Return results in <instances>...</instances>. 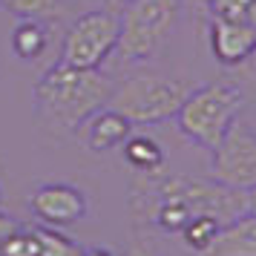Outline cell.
<instances>
[{"label":"cell","instance_id":"obj_1","mask_svg":"<svg viewBox=\"0 0 256 256\" xmlns=\"http://www.w3.org/2000/svg\"><path fill=\"white\" fill-rule=\"evenodd\" d=\"M112 90L116 81L101 70H72L55 64L32 90L35 118L49 136H78L86 118L110 104Z\"/></svg>","mask_w":256,"mask_h":256},{"label":"cell","instance_id":"obj_2","mask_svg":"<svg viewBox=\"0 0 256 256\" xmlns=\"http://www.w3.org/2000/svg\"><path fill=\"white\" fill-rule=\"evenodd\" d=\"M184 14V0H130L121 6L116 55L127 64H147L173 40Z\"/></svg>","mask_w":256,"mask_h":256},{"label":"cell","instance_id":"obj_3","mask_svg":"<svg viewBox=\"0 0 256 256\" xmlns=\"http://www.w3.org/2000/svg\"><path fill=\"white\" fill-rule=\"evenodd\" d=\"M244 110V95L228 81L193 86L176 112L178 132L204 150H216Z\"/></svg>","mask_w":256,"mask_h":256},{"label":"cell","instance_id":"obj_4","mask_svg":"<svg viewBox=\"0 0 256 256\" xmlns=\"http://www.w3.org/2000/svg\"><path fill=\"white\" fill-rule=\"evenodd\" d=\"M190 90L193 86L182 78L141 72V75H130L124 81H118L106 106L118 110L132 127L136 124H164L176 118Z\"/></svg>","mask_w":256,"mask_h":256},{"label":"cell","instance_id":"obj_5","mask_svg":"<svg viewBox=\"0 0 256 256\" xmlns=\"http://www.w3.org/2000/svg\"><path fill=\"white\" fill-rule=\"evenodd\" d=\"M118 20L116 9H92L75 18L64 35L58 64L72 66V70H101L104 60L116 52L118 46Z\"/></svg>","mask_w":256,"mask_h":256},{"label":"cell","instance_id":"obj_6","mask_svg":"<svg viewBox=\"0 0 256 256\" xmlns=\"http://www.w3.org/2000/svg\"><path fill=\"white\" fill-rule=\"evenodd\" d=\"M210 178L236 190L256 187V132L248 124L236 121L224 141L213 150Z\"/></svg>","mask_w":256,"mask_h":256},{"label":"cell","instance_id":"obj_7","mask_svg":"<svg viewBox=\"0 0 256 256\" xmlns=\"http://www.w3.org/2000/svg\"><path fill=\"white\" fill-rule=\"evenodd\" d=\"M29 210L46 228H70L75 222L86 219L90 202L84 196V190H78L70 182H46L32 190Z\"/></svg>","mask_w":256,"mask_h":256},{"label":"cell","instance_id":"obj_8","mask_svg":"<svg viewBox=\"0 0 256 256\" xmlns=\"http://www.w3.org/2000/svg\"><path fill=\"white\" fill-rule=\"evenodd\" d=\"M210 52L222 66H239L256 49V26L239 20H210Z\"/></svg>","mask_w":256,"mask_h":256},{"label":"cell","instance_id":"obj_9","mask_svg":"<svg viewBox=\"0 0 256 256\" xmlns=\"http://www.w3.org/2000/svg\"><path fill=\"white\" fill-rule=\"evenodd\" d=\"M78 132H81L86 150L110 152V150H116V147H124V141L132 136V124H130L118 110L104 106V110H98L92 118H86V124H84Z\"/></svg>","mask_w":256,"mask_h":256},{"label":"cell","instance_id":"obj_10","mask_svg":"<svg viewBox=\"0 0 256 256\" xmlns=\"http://www.w3.org/2000/svg\"><path fill=\"white\" fill-rule=\"evenodd\" d=\"M202 256H256V216H242L222 224Z\"/></svg>","mask_w":256,"mask_h":256},{"label":"cell","instance_id":"obj_11","mask_svg":"<svg viewBox=\"0 0 256 256\" xmlns=\"http://www.w3.org/2000/svg\"><path fill=\"white\" fill-rule=\"evenodd\" d=\"M124 158L132 170H138L141 176H162L164 170V147L152 136L144 132H132L124 141Z\"/></svg>","mask_w":256,"mask_h":256},{"label":"cell","instance_id":"obj_12","mask_svg":"<svg viewBox=\"0 0 256 256\" xmlns=\"http://www.w3.org/2000/svg\"><path fill=\"white\" fill-rule=\"evenodd\" d=\"M9 44H12V55L18 60H26V64L38 60L49 46V26L44 20H20L14 26Z\"/></svg>","mask_w":256,"mask_h":256},{"label":"cell","instance_id":"obj_13","mask_svg":"<svg viewBox=\"0 0 256 256\" xmlns=\"http://www.w3.org/2000/svg\"><path fill=\"white\" fill-rule=\"evenodd\" d=\"M0 12L12 14L18 20H44L55 24L64 18V0H0Z\"/></svg>","mask_w":256,"mask_h":256},{"label":"cell","instance_id":"obj_14","mask_svg":"<svg viewBox=\"0 0 256 256\" xmlns=\"http://www.w3.org/2000/svg\"><path fill=\"white\" fill-rule=\"evenodd\" d=\"M210 20H239L256 26V0H196Z\"/></svg>","mask_w":256,"mask_h":256},{"label":"cell","instance_id":"obj_15","mask_svg":"<svg viewBox=\"0 0 256 256\" xmlns=\"http://www.w3.org/2000/svg\"><path fill=\"white\" fill-rule=\"evenodd\" d=\"M38 239V256H84V248L72 236L60 233L58 228H46V224H38L32 228Z\"/></svg>","mask_w":256,"mask_h":256},{"label":"cell","instance_id":"obj_16","mask_svg":"<svg viewBox=\"0 0 256 256\" xmlns=\"http://www.w3.org/2000/svg\"><path fill=\"white\" fill-rule=\"evenodd\" d=\"M222 222H216L213 216H193V219L184 224V230L178 233L182 239H184L187 250H193V254H204L210 244H213V239H216V233H219Z\"/></svg>","mask_w":256,"mask_h":256},{"label":"cell","instance_id":"obj_17","mask_svg":"<svg viewBox=\"0 0 256 256\" xmlns=\"http://www.w3.org/2000/svg\"><path fill=\"white\" fill-rule=\"evenodd\" d=\"M3 256H38V239H35V230L20 224V230H18V233L12 236V239H9V244H6Z\"/></svg>","mask_w":256,"mask_h":256},{"label":"cell","instance_id":"obj_18","mask_svg":"<svg viewBox=\"0 0 256 256\" xmlns=\"http://www.w3.org/2000/svg\"><path fill=\"white\" fill-rule=\"evenodd\" d=\"M124 256H164V254L158 250V244L152 242L150 236H138V239L130 242V248H127Z\"/></svg>","mask_w":256,"mask_h":256},{"label":"cell","instance_id":"obj_19","mask_svg":"<svg viewBox=\"0 0 256 256\" xmlns=\"http://www.w3.org/2000/svg\"><path fill=\"white\" fill-rule=\"evenodd\" d=\"M18 230H20V222L14 219V216H9L6 210H0V256H3V250H6L9 239H12Z\"/></svg>","mask_w":256,"mask_h":256},{"label":"cell","instance_id":"obj_20","mask_svg":"<svg viewBox=\"0 0 256 256\" xmlns=\"http://www.w3.org/2000/svg\"><path fill=\"white\" fill-rule=\"evenodd\" d=\"M239 70H242L244 78H250V81L256 84V49H254V52H250V55H248V58L242 60V64H239Z\"/></svg>","mask_w":256,"mask_h":256},{"label":"cell","instance_id":"obj_21","mask_svg":"<svg viewBox=\"0 0 256 256\" xmlns=\"http://www.w3.org/2000/svg\"><path fill=\"white\" fill-rule=\"evenodd\" d=\"M84 256H116L110 248H84Z\"/></svg>","mask_w":256,"mask_h":256},{"label":"cell","instance_id":"obj_22","mask_svg":"<svg viewBox=\"0 0 256 256\" xmlns=\"http://www.w3.org/2000/svg\"><path fill=\"white\" fill-rule=\"evenodd\" d=\"M248 216H256V187L248 190Z\"/></svg>","mask_w":256,"mask_h":256},{"label":"cell","instance_id":"obj_23","mask_svg":"<svg viewBox=\"0 0 256 256\" xmlns=\"http://www.w3.org/2000/svg\"><path fill=\"white\" fill-rule=\"evenodd\" d=\"M106 3H112V6H116V9H121V6H127L130 0H106Z\"/></svg>","mask_w":256,"mask_h":256},{"label":"cell","instance_id":"obj_24","mask_svg":"<svg viewBox=\"0 0 256 256\" xmlns=\"http://www.w3.org/2000/svg\"><path fill=\"white\" fill-rule=\"evenodd\" d=\"M0 204H3V184H0Z\"/></svg>","mask_w":256,"mask_h":256},{"label":"cell","instance_id":"obj_25","mask_svg":"<svg viewBox=\"0 0 256 256\" xmlns=\"http://www.w3.org/2000/svg\"><path fill=\"white\" fill-rule=\"evenodd\" d=\"M184 3H187V0H184ZM193 3H196V0H193Z\"/></svg>","mask_w":256,"mask_h":256}]
</instances>
